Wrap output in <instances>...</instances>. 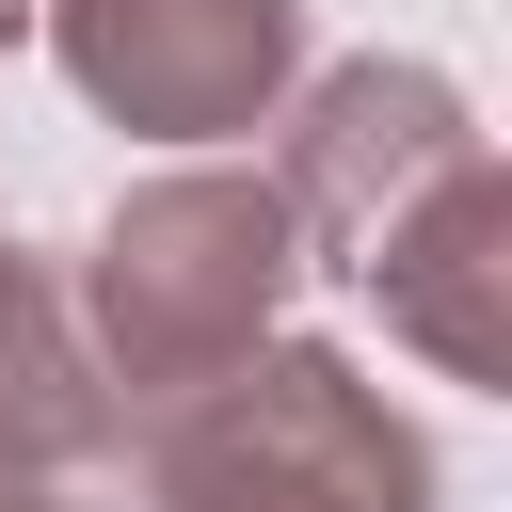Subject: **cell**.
Masks as SVG:
<instances>
[{
  "label": "cell",
  "instance_id": "7a4b0ae2",
  "mask_svg": "<svg viewBox=\"0 0 512 512\" xmlns=\"http://www.w3.org/2000/svg\"><path fill=\"white\" fill-rule=\"evenodd\" d=\"M160 512H432V432L336 352V336H272L224 384H192L176 416L128 432Z\"/></svg>",
  "mask_w": 512,
  "mask_h": 512
},
{
  "label": "cell",
  "instance_id": "3957f363",
  "mask_svg": "<svg viewBox=\"0 0 512 512\" xmlns=\"http://www.w3.org/2000/svg\"><path fill=\"white\" fill-rule=\"evenodd\" d=\"M48 64L80 80V112H112L128 144H256L304 80V0H32Z\"/></svg>",
  "mask_w": 512,
  "mask_h": 512
},
{
  "label": "cell",
  "instance_id": "5b68a950",
  "mask_svg": "<svg viewBox=\"0 0 512 512\" xmlns=\"http://www.w3.org/2000/svg\"><path fill=\"white\" fill-rule=\"evenodd\" d=\"M352 288L384 304V336H400L416 368L512 384V176H496V144H480L448 192H416V208L352 256Z\"/></svg>",
  "mask_w": 512,
  "mask_h": 512
},
{
  "label": "cell",
  "instance_id": "6da1fadb",
  "mask_svg": "<svg viewBox=\"0 0 512 512\" xmlns=\"http://www.w3.org/2000/svg\"><path fill=\"white\" fill-rule=\"evenodd\" d=\"M288 272H304V240H288V208H272L256 160H160V176H128L112 224L64 272V320H80V368H96L112 432H144L192 384H224L240 352H272Z\"/></svg>",
  "mask_w": 512,
  "mask_h": 512
},
{
  "label": "cell",
  "instance_id": "277c9868",
  "mask_svg": "<svg viewBox=\"0 0 512 512\" xmlns=\"http://www.w3.org/2000/svg\"><path fill=\"white\" fill-rule=\"evenodd\" d=\"M480 160V112H464V80L448 64H416V48H352V64H304L288 80V112H272V208H288V240L304 256H368L416 192H448Z\"/></svg>",
  "mask_w": 512,
  "mask_h": 512
},
{
  "label": "cell",
  "instance_id": "ba28073f",
  "mask_svg": "<svg viewBox=\"0 0 512 512\" xmlns=\"http://www.w3.org/2000/svg\"><path fill=\"white\" fill-rule=\"evenodd\" d=\"M16 32H32V0H0V48H16Z\"/></svg>",
  "mask_w": 512,
  "mask_h": 512
},
{
  "label": "cell",
  "instance_id": "52a82bcc",
  "mask_svg": "<svg viewBox=\"0 0 512 512\" xmlns=\"http://www.w3.org/2000/svg\"><path fill=\"white\" fill-rule=\"evenodd\" d=\"M0 512H80V496L64 480H0Z\"/></svg>",
  "mask_w": 512,
  "mask_h": 512
},
{
  "label": "cell",
  "instance_id": "8992f818",
  "mask_svg": "<svg viewBox=\"0 0 512 512\" xmlns=\"http://www.w3.org/2000/svg\"><path fill=\"white\" fill-rule=\"evenodd\" d=\"M112 448V400L80 368V320H64V272L0 224V480H80Z\"/></svg>",
  "mask_w": 512,
  "mask_h": 512
}]
</instances>
